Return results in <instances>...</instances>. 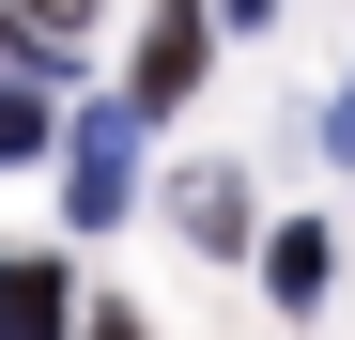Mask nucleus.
Instances as JSON below:
<instances>
[{
	"label": "nucleus",
	"instance_id": "obj_11",
	"mask_svg": "<svg viewBox=\"0 0 355 340\" xmlns=\"http://www.w3.org/2000/svg\"><path fill=\"white\" fill-rule=\"evenodd\" d=\"M0 46H16V0H0Z\"/></svg>",
	"mask_w": 355,
	"mask_h": 340
},
{
	"label": "nucleus",
	"instance_id": "obj_3",
	"mask_svg": "<svg viewBox=\"0 0 355 340\" xmlns=\"http://www.w3.org/2000/svg\"><path fill=\"white\" fill-rule=\"evenodd\" d=\"M0 340H78V278H62V248H16V263H0Z\"/></svg>",
	"mask_w": 355,
	"mask_h": 340
},
{
	"label": "nucleus",
	"instance_id": "obj_6",
	"mask_svg": "<svg viewBox=\"0 0 355 340\" xmlns=\"http://www.w3.org/2000/svg\"><path fill=\"white\" fill-rule=\"evenodd\" d=\"M46 139H62V108H46V78H0V170H31Z\"/></svg>",
	"mask_w": 355,
	"mask_h": 340
},
{
	"label": "nucleus",
	"instance_id": "obj_7",
	"mask_svg": "<svg viewBox=\"0 0 355 340\" xmlns=\"http://www.w3.org/2000/svg\"><path fill=\"white\" fill-rule=\"evenodd\" d=\"M108 16V0H31V46H16V62H0V78H31V62H62V46Z\"/></svg>",
	"mask_w": 355,
	"mask_h": 340
},
{
	"label": "nucleus",
	"instance_id": "obj_1",
	"mask_svg": "<svg viewBox=\"0 0 355 340\" xmlns=\"http://www.w3.org/2000/svg\"><path fill=\"white\" fill-rule=\"evenodd\" d=\"M201 62H216V16H201V0H155V16H139V62H124L108 108H124V124H170V108L201 93Z\"/></svg>",
	"mask_w": 355,
	"mask_h": 340
},
{
	"label": "nucleus",
	"instance_id": "obj_8",
	"mask_svg": "<svg viewBox=\"0 0 355 340\" xmlns=\"http://www.w3.org/2000/svg\"><path fill=\"white\" fill-rule=\"evenodd\" d=\"M324 155H340V170H355V78H340V108H324Z\"/></svg>",
	"mask_w": 355,
	"mask_h": 340
},
{
	"label": "nucleus",
	"instance_id": "obj_9",
	"mask_svg": "<svg viewBox=\"0 0 355 340\" xmlns=\"http://www.w3.org/2000/svg\"><path fill=\"white\" fill-rule=\"evenodd\" d=\"M201 16H232V31H263V16H278V0H201Z\"/></svg>",
	"mask_w": 355,
	"mask_h": 340
},
{
	"label": "nucleus",
	"instance_id": "obj_10",
	"mask_svg": "<svg viewBox=\"0 0 355 340\" xmlns=\"http://www.w3.org/2000/svg\"><path fill=\"white\" fill-rule=\"evenodd\" d=\"M93 340H155V325H139V309H93Z\"/></svg>",
	"mask_w": 355,
	"mask_h": 340
},
{
	"label": "nucleus",
	"instance_id": "obj_4",
	"mask_svg": "<svg viewBox=\"0 0 355 340\" xmlns=\"http://www.w3.org/2000/svg\"><path fill=\"white\" fill-rule=\"evenodd\" d=\"M324 278H340V232H324V216H278V232H263V294L278 309H324Z\"/></svg>",
	"mask_w": 355,
	"mask_h": 340
},
{
	"label": "nucleus",
	"instance_id": "obj_5",
	"mask_svg": "<svg viewBox=\"0 0 355 340\" xmlns=\"http://www.w3.org/2000/svg\"><path fill=\"white\" fill-rule=\"evenodd\" d=\"M170 232H186V248H248V170H186V186H170Z\"/></svg>",
	"mask_w": 355,
	"mask_h": 340
},
{
	"label": "nucleus",
	"instance_id": "obj_2",
	"mask_svg": "<svg viewBox=\"0 0 355 340\" xmlns=\"http://www.w3.org/2000/svg\"><path fill=\"white\" fill-rule=\"evenodd\" d=\"M62 201H78V232H124V201H139V124L124 108H93L62 139Z\"/></svg>",
	"mask_w": 355,
	"mask_h": 340
}]
</instances>
